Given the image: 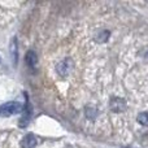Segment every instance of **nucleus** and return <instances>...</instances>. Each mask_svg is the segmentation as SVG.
Wrapping results in <instances>:
<instances>
[{
  "instance_id": "9",
  "label": "nucleus",
  "mask_w": 148,
  "mask_h": 148,
  "mask_svg": "<svg viewBox=\"0 0 148 148\" xmlns=\"http://www.w3.org/2000/svg\"><path fill=\"white\" fill-rule=\"evenodd\" d=\"M147 57H148V53H147Z\"/></svg>"
},
{
  "instance_id": "5",
  "label": "nucleus",
  "mask_w": 148,
  "mask_h": 148,
  "mask_svg": "<svg viewBox=\"0 0 148 148\" xmlns=\"http://www.w3.org/2000/svg\"><path fill=\"white\" fill-rule=\"evenodd\" d=\"M25 61H26V64L31 68V69H34L35 65L38 64V56H36L35 52L29 51L27 53H26V56H25Z\"/></svg>"
},
{
  "instance_id": "1",
  "label": "nucleus",
  "mask_w": 148,
  "mask_h": 148,
  "mask_svg": "<svg viewBox=\"0 0 148 148\" xmlns=\"http://www.w3.org/2000/svg\"><path fill=\"white\" fill-rule=\"evenodd\" d=\"M22 109L23 108L20 103L9 101L0 107V116H12V114H16V113H21Z\"/></svg>"
},
{
  "instance_id": "7",
  "label": "nucleus",
  "mask_w": 148,
  "mask_h": 148,
  "mask_svg": "<svg viewBox=\"0 0 148 148\" xmlns=\"http://www.w3.org/2000/svg\"><path fill=\"white\" fill-rule=\"evenodd\" d=\"M109 31H100V34H97L96 40L97 42H107V39L109 38Z\"/></svg>"
},
{
  "instance_id": "10",
  "label": "nucleus",
  "mask_w": 148,
  "mask_h": 148,
  "mask_svg": "<svg viewBox=\"0 0 148 148\" xmlns=\"http://www.w3.org/2000/svg\"><path fill=\"white\" fill-rule=\"evenodd\" d=\"M0 61H1V59H0Z\"/></svg>"
},
{
  "instance_id": "3",
  "label": "nucleus",
  "mask_w": 148,
  "mask_h": 148,
  "mask_svg": "<svg viewBox=\"0 0 148 148\" xmlns=\"http://www.w3.org/2000/svg\"><path fill=\"white\" fill-rule=\"evenodd\" d=\"M109 108L112 112L114 113H121L126 109V101L121 97H112L109 101Z\"/></svg>"
},
{
  "instance_id": "6",
  "label": "nucleus",
  "mask_w": 148,
  "mask_h": 148,
  "mask_svg": "<svg viewBox=\"0 0 148 148\" xmlns=\"http://www.w3.org/2000/svg\"><path fill=\"white\" fill-rule=\"evenodd\" d=\"M136 121H138L140 125L148 126V113L143 112V113H140V114H138V118H136Z\"/></svg>"
},
{
  "instance_id": "4",
  "label": "nucleus",
  "mask_w": 148,
  "mask_h": 148,
  "mask_svg": "<svg viewBox=\"0 0 148 148\" xmlns=\"http://www.w3.org/2000/svg\"><path fill=\"white\" fill-rule=\"evenodd\" d=\"M36 143H38V139H36L33 134H29V135H26L25 138L22 139L21 146H22V148H34L36 146Z\"/></svg>"
},
{
  "instance_id": "2",
  "label": "nucleus",
  "mask_w": 148,
  "mask_h": 148,
  "mask_svg": "<svg viewBox=\"0 0 148 148\" xmlns=\"http://www.w3.org/2000/svg\"><path fill=\"white\" fill-rule=\"evenodd\" d=\"M56 70L61 77H66L68 74L73 70V61L70 59L62 60V61H60L59 64H57Z\"/></svg>"
},
{
  "instance_id": "8",
  "label": "nucleus",
  "mask_w": 148,
  "mask_h": 148,
  "mask_svg": "<svg viewBox=\"0 0 148 148\" xmlns=\"http://www.w3.org/2000/svg\"><path fill=\"white\" fill-rule=\"evenodd\" d=\"M10 51H12V56H13V61H17V46H16V39L12 40L10 44Z\"/></svg>"
}]
</instances>
